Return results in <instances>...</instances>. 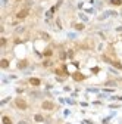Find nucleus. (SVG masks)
Masks as SVG:
<instances>
[{"label":"nucleus","mask_w":122,"mask_h":124,"mask_svg":"<svg viewBox=\"0 0 122 124\" xmlns=\"http://www.w3.org/2000/svg\"><path fill=\"white\" fill-rule=\"evenodd\" d=\"M0 67H2L3 70H6V68H9V61H7L6 58H3L2 61H0Z\"/></svg>","instance_id":"nucleus-6"},{"label":"nucleus","mask_w":122,"mask_h":124,"mask_svg":"<svg viewBox=\"0 0 122 124\" xmlns=\"http://www.w3.org/2000/svg\"><path fill=\"white\" fill-rule=\"evenodd\" d=\"M72 77H74V80H75V81H82V80L85 78V77H84V75H82L81 72H75V74H74Z\"/></svg>","instance_id":"nucleus-5"},{"label":"nucleus","mask_w":122,"mask_h":124,"mask_svg":"<svg viewBox=\"0 0 122 124\" xmlns=\"http://www.w3.org/2000/svg\"><path fill=\"white\" fill-rule=\"evenodd\" d=\"M74 28H75V30H84V28H85V25H84V24H75V25H74Z\"/></svg>","instance_id":"nucleus-10"},{"label":"nucleus","mask_w":122,"mask_h":124,"mask_svg":"<svg viewBox=\"0 0 122 124\" xmlns=\"http://www.w3.org/2000/svg\"><path fill=\"white\" fill-rule=\"evenodd\" d=\"M34 120H35V121H38V123H41V121H44V118H43V115H40V114H35V115H34Z\"/></svg>","instance_id":"nucleus-9"},{"label":"nucleus","mask_w":122,"mask_h":124,"mask_svg":"<svg viewBox=\"0 0 122 124\" xmlns=\"http://www.w3.org/2000/svg\"><path fill=\"white\" fill-rule=\"evenodd\" d=\"M29 84H31V86H40L41 80L37 78V77H31V78H29Z\"/></svg>","instance_id":"nucleus-4"},{"label":"nucleus","mask_w":122,"mask_h":124,"mask_svg":"<svg viewBox=\"0 0 122 124\" xmlns=\"http://www.w3.org/2000/svg\"><path fill=\"white\" fill-rule=\"evenodd\" d=\"M18 124H29V123H28V121H25V120H21Z\"/></svg>","instance_id":"nucleus-14"},{"label":"nucleus","mask_w":122,"mask_h":124,"mask_svg":"<svg viewBox=\"0 0 122 124\" xmlns=\"http://www.w3.org/2000/svg\"><path fill=\"white\" fill-rule=\"evenodd\" d=\"M0 46H2V47H5V46H6V39L5 37L0 39Z\"/></svg>","instance_id":"nucleus-13"},{"label":"nucleus","mask_w":122,"mask_h":124,"mask_svg":"<svg viewBox=\"0 0 122 124\" xmlns=\"http://www.w3.org/2000/svg\"><path fill=\"white\" fill-rule=\"evenodd\" d=\"M52 53H53V52H52V49H47V50L44 52V56H46V58H50V56H52Z\"/></svg>","instance_id":"nucleus-11"},{"label":"nucleus","mask_w":122,"mask_h":124,"mask_svg":"<svg viewBox=\"0 0 122 124\" xmlns=\"http://www.w3.org/2000/svg\"><path fill=\"white\" fill-rule=\"evenodd\" d=\"M110 5H122V0H110Z\"/></svg>","instance_id":"nucleus-12"},{"label":"nucleus","mask_w":122,"mask_h":124,"mask_svg":"<svg viewBox=\"0 0 122 124\" xmlns=\"http://www.w3.org/2000/svg\"><path fill=\"white\" fill-rule=\"evenodd\" d=\"M41 108L44 111H53L54 109V103L52 102V101H44L43 103H41Z\"/></svg>","instance_id":"nucleus-3"},{"label":"nucleus","mask_w":122,"mask_h":124,"mask_svg":"<svg viewBox=\"0 0 122 124\" xmlns=\"http://www.w3.org/2000/svg\"><path fill=\"white\" fill-rule=\"evenodd\" d=\"M16 2H21V0H16Z\"/></svg>","instance_id":"nucleus-15"},{"label":"nucleus","mask_w":122,"mask_h":124,"mask_svg":"<svg viewBox=\"0 0 122 124\" xmlns=\"http://www.w3.org/2000/svg\"><path fill=\"white\" fill-rule=\"evenodd\" d=\"M2 121H3V124H12V118L7 117V115H3L2 117Z\"/></svg>","instance_id":"nucleus-7"},{"label":"nucleus","mask_w":122,"mask_h":124,"mask_svg":"<svg viewBox=\"0 0 122 124\" xmlns=\"http://www.w3.org/2000/svg\"><path fill=\"white\" fill-rule=\"evenodd\" d=\"M28 15H29V9L28 8H24V9H21V10L16 12V19H25Z\"/></svg>","instance_id":"nucleus-2"},{"label":"nucleus","mask_w":122,"mask_h":124,"mask_svg":"<svg viewBox=\"0 0 122 124\" xmlns=\"http://www.w3.org/2000/svg\"><path fill=\"white\" fill-rule=\"evenodd\" d=\"M15 106H16L18 109H21V111L28 109V103H27V101L22 99V98H16V99H15Z\"/></svg>","instance_id":"nucleus-1"},{"label":"nucleus","mask_w":122,"mask_h":124,"mask_svg":"<svg viewBox=\"0 0 122 124\" xmlns=\"http://www.w3.org/2000/svg\"><path fill=\"white\" fill-rule=\"evenodd\" d=\"M27 65H28V61H21L19 64H18V68H19V70H22V68H25Z\"/></svg>","instance_id":"nucleus-8"}]
</instances>
